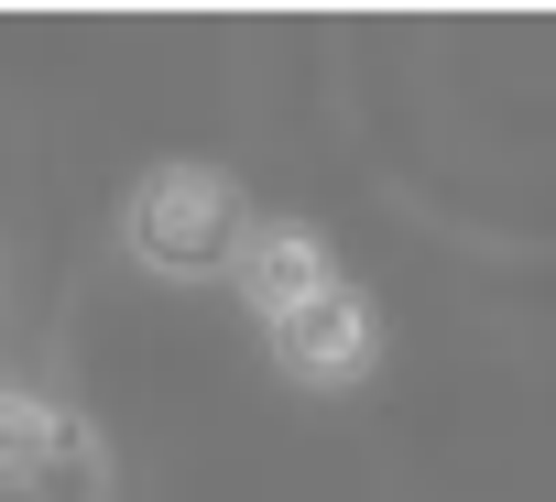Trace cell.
I'll list each match as a JSON object with an SVG mask.
<instances>
[{
    "label": "cell",
    "mask_w": 556,
    "mask_h": 502,
    "mask_svg": "<svg viewBox=\"0 0 556 502\" xmlns=\"http://www.w3.org/2000/svg\"><path fill=\"white\" fill-rule=\"evenodd\" d=\"M361 339H371V317H361V296H350V285H328L317 306H295L285 328H273L285 372H306V382H350V372H361Z\"/></svg>",
    "instance_id": "cell-3"
},
{
    "label": "cell",
    "mask_w": 556,
    "mask_h": 502,
    "mask_svg": "<svg viewBox=\"0 0 556 502\" xmlns=\"http://www.w3.org/2000/svg\"><path fill=\"white\" fill-rule=\"evenodd\" d=\"M0 502H99V437L55 404L0 393Z\"/></svg>",
    "instance_id": "cell-2"
},
{
    "label": "cell",
    "mask_w": 556,
    "mask_h": 502,
    "mask_svg": "<svg viewBox=\"0 0 556 502\" xmlns=\"http://www.w3.org/2000/svg\"><path fill=\"white\" fill-rule=\"evenodd\" d=\"M240 285H251V306H262L273 328H285L295 306H317V296H328V251H317L306 229H262V240L240 251Z\"/></svg>",
    "instance_id": "cell-4"
},
{
    "label": "cell",
    "mask_w": 556,
    "mask_h": 502,
    "mask_svg": "<svg viewBox=\"0 0 556 502\" xmlns=\"http://www.w3.org/2000/svg\"><path fill=\"white\" fill-rule=\"evenodd\" d=\"M131 251L164 274H207L240 251V186L207 175V164H164L142 197H131Z\"/></svg>",
    "instance_id": "cell-1"
}]
</instances>
